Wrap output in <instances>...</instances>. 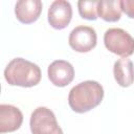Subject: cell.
Returning a JSON list of instances; mask_svg holds the SVG:
<instances>
[{
	"mask_svg": "<svg viewBox=\"0 0 134 134\" xmlns=\"http://www.w3.org/2000/svg\"><path fill=\"white\" fill-rule=\"evenodd\" d=\"M104 88L95 81H85L71 88L68 104L72 111L85 113L98 106L104 98Z\"/></svg>",
	"mask_w": 134,
	"mask_h": 134,
	"instance_id": "obj_1",
	"label": "cell"
},
{
	"mask_svg": "<svg viewBox=\"0 0 134 134\" xmlns=\"http://www.w3.org/2000/svg\"><path fill=\"white\" fill-rule=\"evenodd\" d=\"M40 67L23 58L13 59L4 69V79L10 86L34 87L41 81Z\"/></svg>",
	"mask_w": 134,
	"mask_h": 134,
	"instance_id": "obj_2",
	"label": "cell"
},
{
	"mask_svg": "<svg viewBox=\"0 0 134 134\" xmlns=\"http://www.w3.org/2000/svg\"><path fill=\"white\" fill-rule=\"evenodd\" d=\"M106 48L121 58H128L134 53V38L121 28H109L104 35Z\"/></svg>",
	"mask_w": 134,
	"mask_h": 134,
	"instance_id": "obj_3",
	"label": "cell"
},
{
	"mask_svg": "<svg viewBox=\"0 0 134 134\" xmlns=\"http://www.w3.org/2000/svg\"><path fill=\"white\" fill-rule=\"evenodd\" d=\"M29 127L32 134H64L54 113L46 107H38L34 110L30 115Z\"/></svg>",
	"mask_w": 134,
	"mask_h": 134,
	"instance_id": "obj_4",
	"label": "cell"
},
{
	"mask_svg": "<svg viewBox=\"0 0 134 134\" xmlns=\"http://www.w3.org/2000/svg\"><path fill=\"white\" fill-rule=\"evenodd\" d=\"M96 31L91 26L79 25L74 27L68 38L69 46L77 52H88L96 46Z\"/></svg>",
	"mask_w": 134,
	"mask_h": 134,
	"instance_id": "obj_5",
	"label": "cell"
},
{
	"mask_svg": "<svg viewBox=\"0 0 134 134\" xmlns=\"http://www.w3.org/2000/svg\"><path fill=\"white\" fill-rule=\"evenodd\" d=\"M72 18V7L68 1L55 0L53 1L47 14L48 23L54 29H63L68 26Z\"/></svg>",
	"mask_w": 134,
	"mask_h": 134,
	"instance_id": "obj_6",
	"label": "cell"
},
{
	"mask_svg": "<svg viewBox=\"0 0 134 134\" xmlns=\"http://www.w3.org/2000/svg\"><path fill=\"white\" fill-rule=\"evenodd\" d=\"M47 75L51 84L57 87H65L74 79L73 66L64 60L53 61L47 69Z\"/></svg>",
	"mask_w": 134,
	"mask_h": 134,
	"instance_id": "obj_7",
	"label": "cell"
},
{
	"mask_svg": "<svg viewBox=\"0 0 134 134\" xmlns=\"http://www.w3.org/2000/svg\"><path fill=\"white\" fill-rule=\"evenodd\" d=\"M23 122V114L19 108L13 105H0V133L17 131Z\"/></svg>",
	"mask_w": 134,
	"mask_h": 134,
	"instance_id": "obj_8",
	"label": "cell"
},
{
	"mask_svg": "<svg viewBox=\"0 0 134 134\" xmlns=\"http://www.w3.org/2000/svg\"><path fill=\"white\" fill-rule=\"evenodd\" d=\"M42 7L40 0H20L15 5V15L21 23L30 24L39 19Z\"/></svg>",
	"mask_w": 134,
	"mask_h": 134,
	"instance_id": "obj_9",
	"label": "cell"
},
{
	"mask_svg": "<svg viewBox=\"0 0 134 134\" xmlns=\"http://www.w3.org/2000/svg\"><path fill=\"white\" fill-rule=\"evenodd\" d=\"M113 74L120 87H129L134 83V65L127 58L117 60L113 66Z\"/></svg>",
	"mask_w": 134,
	"mask_h": 134,
	"instance_id": "obj_10",
	"label": "cell"
},
{
	"mask_svg": "<svg viewBox=\"0 0 134 134\" xmlns=\"http://www.w3.org/2000/svg\"><path fill=\"white\" fill-rule=\"evenodd\" d=\"M120 0H102L97 4V16L107 22H116L121 17Z\"/></svg>",
	"mask_w": 134,
	"mask_h": 134,
	"instance_id": "obj_11",
	"label": "cell"
},
{
	"mask_svg": "<svg viewBox=\"0 0 134 134\" xmlns=\"http://www.w3.org/2000/svg\"><path fill=\"white\" fill-rule=\"evenodd\" d=\"M97 4L98 1L80 0L77 2L79 14L83 19L94 21L97 19Z\"/></svg>",
	"mask_w": 134,
	"mask_h": 134,
	"instance_id": "obj_12",
	"label": "cell"
},
{
	"mask_svg": "<svg viewBox=\"0 0 134 134\" xmlns=\"http://www.w3.org/2000/svg\"><path fill=\"white\" fill-rule=\"evenodd\" d=\"M121 10L131 19H134V0H120Z\"/></svg>",
	"mask_w": 134,
	"mask_h": 134,
	"instance_id": "obj_13",
	"label": "cell"
}]
</instances>
